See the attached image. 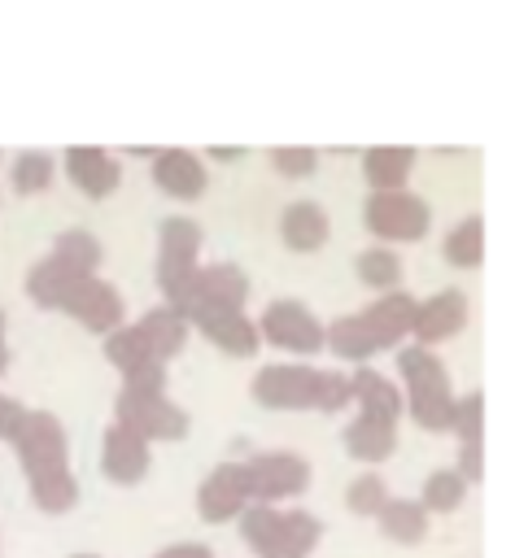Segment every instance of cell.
<instances>
[{
	"label": "cell",
	"mask_w": 515,
	"mask_h": 558,
	"mask_svg": "<svg viewBox=\"0 0 515 558\" xmlns=\"http://www.w3.org/2000/svg\"><path fill=\"white\" fill-rule=\"evenodd\" d=\"M9 445L22 462V475L31 484L35 506L44 514H65L79 506V480L70 471V445H65V427L57 414L26 410V418Z\"/></svg>",
	"instance_id": "1"
},
{
	"label": "cell",
	"mask_w": 515,
	"mask_h": 558,
	"mask_svg": "<svg viewBox=\"0 0 515 558\" xmlns=\"http://www.w3.org/2000/svg\"><path fill=\"white\" fill-rule=\"evenodd\" d=\"M253 401L266 410H323L336 414L354 405V375L319 371L301 362H275L253 375Z\"/></svg>",
	"instance_id": "2"
},
{
	"label": "cell",
	"mask_w": 515,
	"mask_h": 558,
	"mask_svg": "<svg viewBox=\"0 0 515 558\" xmlns=\"http://www.w3.org/2000/svg\"><path fill=\"white\" fill-rule=\"evenodd\" d=\"M397 371L406 384V410L423 432H454L458 397L450 392V371L428 344L397 349Z\"/></svg>",
	"instance_id": "3"
},
{
	"label": "cell",
	"mask_w": 515,
	"mask_h": 558,
	"mask_svg": "<svg viewBox=\"0 0 515 558\" xmlns=\"http://www.w3.org/2000/svg\"><path fill=\"white\" fill-rule=\"evenodd\" d=\"M240 536L253 549V558H310L319 549L323 523L310 510L249 506L240 514Z\"/></svg>",
	"instance_id": "4"
},
{
	"label": "cell",
	"mask_w": 515,
	"mask_h": 558,
	"mask_svg": "<svg viewBox=\"0 0 515 558\" xmlns=\"http://www.w3.org/2000/svg\"><path fill=\"white\" fill-rule=\"evenodd\" d=\"M113 423L131 427L148 445L153 440H183L188 427H192V418H188V410L179 401H170L166 392H144V388H118Z\"/></svg>",
	"instance_id": "5"
},
{
	"label": "cell",
	"mask_w": 515,
	"mask_h": 558,
	"mask_svg": "<svg viewBox=\"0 0 515 558\" xmlns=\"http://www.w3.org/2000/svg\"><path fill=\"white\" fill-rule=\"evenodd\" d=\"M249 471V497L253 506H275L288 497H301L310 488V462L288 449H262L244 458Z\"/></svg>",
	"instance_id": "6"
},
{
	"label": "cell",
	"mask_w": 515,
	"mask_h": 558,
	"mask_svg": "<svg viewBox=\"0 0 515 558\" xmlns=\"http://www.w3.org/2000/svg\"><path fill=\"white\" fill-rule=\"evenodd\" d=\"M258 331H262V340H271L275 349H288V353H319V349H327V327L297 296H275L262 310Z\"/></svg>",
	"instance_id": "7"
},
{
	"label": "cell",
	"mask_w": 515,
	"mask_h": 558,
	"mask_svg": "<svg viewBox=\"0 0 515 558\" xmlns=\"http://www.w3.org/2000/svg\"><path fill=\"white\" fill-rule=\"evenodd\" d=\"M362 218L375 240H419L432 222V209L423 196L397 187V192H371L362 205Z\"/></svg>",
	"instance_id": "8"
},
{
	"label": "cell",
	"mask_w": 515,
	"mask_h": 558,
	"mask_svg": "<svg viewBox=\"0 0 515 558\" xmlns=\"http://www.w3.org/2000/svg\"><path fill=\"white\" fill-rule=\"evenodd\" d=\"M253 506L244 462H218L196 488V514L205 523H231Z\"/></svg>",
	"instance_id": "9"
},
{
	"label": "cell",
	"mask_w": 515,
	"mask_h": 558,
	"mask_svg": "<svg viewBox=\"0 0 515 558\" xmlns=\"http://www.w3.org/2000/svg\"><path fill=\"white\" fill-rule=\"evenodd\" d=\"M188 323L201 327V331H205L223 353H231V357H253L258 344H262L258 323H253L244 310H231V305H205V301H196V305L188 310Z\"/></svg>",
	"instance_id": "10"
},
{
	"label": "cell",
	"mask_w": 515,
	"mask_h": 558,
	"mask_svg": "<svg viewBox=\"0 0 515 558\" xmlns=\"http://www.w3.org/2000/svg\"><path fill=\"white\" fill-rule=\"evenodd\" d=\"M65 314H74L87 331H96V336H109V331H118L122 323H127V305H122V292L109 283V279H100V275H87L83 283H79V292L65 301Z\"/></svg>",
	"instance_id": "11"
},
{
	"label": "cell",
	"mask_w": 515,
	"mask_h": 558,
	"mask_svg": "<svg viewBox=\"0 0 515 558\" xmlns=\"http://www.w3.org/2000/svg\"><path fill=\"white\" fill-rule=\"evenodd\" d=\"M467 327V296L458 288H441L432 296H423L415 305V323H410V336L415 344H441L450 336H458Z\"/></svg>",
	"instance_id": "12"
},
{
	"label": "cell",
	"mask_w": 515,
	"mask_h": 558,
	"mask_svg": "<svg viewBox=\"0 0 515 558\" xmlns=\"http://www.w3.org/2000/svg\"><path fill=\"white\" fill-rule=\"evenodd\" d=\"M148 462H153V453H148V440H144V436H135V432L122 427V423H109V427H105V440H100V471H105L113 484H122V488L140 484V480L148 475Z\"/></svg>",
	"instance_id": "13"
},
{
	"label": "cell",
	"mask_w": 515,
	"mask_h": 558,
	"mask_svg": "<svg viewBox=\"0 0 515 558\" xmlns=\"http://www.w3.org/2000/svg\"><path fill=\"white\" fill-rule=\"evenodd\" d=\"M65 174L74 179L79 192H87V196H109V192L118 187V179H122V166H118V157H113L109 148H100V144H74V148H65Z\"/></svg>",
	"instance_id": "14"
},
{
	"label": "cell",
	"mask_w": 515,
	"mask_h": 558,
	"mask_svg": "<svg viewBox=\"0 0 515 558\" xmlns=\"http://www.w3.org/2000/svg\"><path fill=\"white\" fill-rule=\"evenodd\" d=\"M153 179L175 201H196L205 192V183H209V174H205V166H201V157L192 148H157Z\"/></svg>",
	"instance_id": "15"
},
{
	"label": "cell",
	"mask_w": 515,
	"mask_h": 558,
	"mask_svg": "<svg viewBox=\"0 0 515 558\" xmlns=\"http://www.w3.org/2000/svg\"><path fill=\"white\" fill-rule=\"evenodd\" d=\"M83 279H87L83 270H74V266L61 262L57 253H48V257H39V262L26 270V296H31L35 305H44V310H65V301L79 292Z\"/></svg>",
	"instance_id": "16"
},
{
	"label": "cell",
	"mask_w": 515,
	"mask_h": 558,
	"mask_svg": "<svg viewBox=\"0 0 515 558\" xmlns=\"http://www.w3.org/2000/svg\"><path fill=\"white\" fill-rule=\"evenodd\" d=\"M279 235H284L288 248L314 253V248L327 244L332 218H327V209H323L319 201H292V205H284V214H279Z\"/></svg>",
	"instance_id": "17"
},
{
	"label": "cell",
	"mask_w": 515,
	"mask_h": 558,
	"mask_svg": "<svg viewBox=\"0 0 515 558\" xmlns=\"http://www.w3.org/2000/svg\"><path fill=\"white\" fill-rule=\"evenodd\" d=\"M415 296L410 292H402V288H393V292H380L371 305H362L358 314L371 323V331L380 336V344L384 349H393V344H402L406 336H410V323H415Z\"/></svg>",
	"instance_id": "18"
},
{
	"label": "cell",
	"mask_w": 515,
	"mask_h": 558,
	"mask_svg": "<svg viewBox=\"0 0 515 558\" xmlns=\"http://www.w3.org/2000/svg\"><path fill=\"white\" fill-rule=\"evenodd\" d=\"M345 453L358 458V462H384L393 449H397V423L393 418H380V414H362L345 427Z\"/></svg>",
	"instance_id": "19"
},
{
	"label": "cell",
	"mask_w": 515,
	"mask_h": 558,
	"mask_svg": "<svg viewBox=\"0 0 515 558\" xmlns=\"http://www.w3.org/2000/svg\"><path fill=\"white\" fill-rule=\"evenodd\" d=\"M196 301L244 310V301H249V275H244L236 262H205L201 275H196ZM196 301H192V305H196ZM192 305H188V310H192Z\"/></svg>",
	"instance_id": "20"
},
{
	"label": "cell",
	"mask_w": 515,
	"mask_h": 558,
	"mask_svg": "<svg viewBox=\"0 0 515 558\" xmlns=\"http://www.w3.org/2000/svg\"><path fill=\"white\" fill-rule=\"evenodd\" d=\"M410 166H415V148H406V144H380V148H367L362 153V174H367L371 192H397V187H406Z\"/></svg>",
	"instance_id": "21"
},
{
	"label": "cell",
	"mask_w": 515,
	"mask_h": 558,
	"mask_svg": "<svg viewBox=\"0 0 515 558\" xmlns=\"http://www.w3.org/2000/svg\"><path fill=\"white\" fill-rule=\"evenodd\" d=\"M188 314L183 310H175V305H153V310H144L140 314V331L148 336V344H153V353L161 357V362H170L183 344H188Z\"/></svg>",
	"instance_id": "22"
},
{
	"label": "cell",
	"mask_w": 515,
	"mask_h": 558,
	"mask_svg": "<svg viewBox=\"0 0 515 558\" xmlns=\"http://www.w3.org/2000/svg\"><path fill=\"white\" fill-rule=\"evenodd\" d=\"M354 405L362 410V414H380V418H402V410H406V397H402V388L393 384V379H384L380 371H371V366H358L354 371Z\"/></svg>",
	"instance_id": "23"
},
{
	"label": "cell",
	"mask_w": 515,
	"mask_h": 558,
	"mask_svg": "<svg viewBox=\"0 0 515 558\" xmlns=\"http://www.w3.org/2000/svg\"><path fill=\"white\" fill-rule=\"evenodd\" d=\"M327 349L336 357H349V362H367L371 353H380V336L371 331V323L362 314H340L336 323H327Z\"/></svg>",
	"instance_id": "24"
},
{
	"label": "cell",
	"mask_w": 515,
	"mask_h": 558,
	"mask_svg": "<svg viewBox=\"0 0 515 558\" xmlns=\"http://www.w3.org/2000/svg\"><path fill=\"white\" fill-rule=\"evenodd\" d=\"M375 523L397 545H419L428 536V510H423V501H410V497H388L384 510L375 514Z\"/></svg>",
	"instance_id": "25"
},
{
	"label": "cell",
	"mask_w": 515,
	"mask_h": 558,
	"mask_svg": "<svg viewBox=\"0 0 515 558\" xmlns=\"http://www.w3.org/2000/svg\"><path fill=\"white\" fill-rule=\"evenodd\" d=\"M105 357H109L122 375H131V371H140V366H148V362H161V357L153 353L148 336L140 331V323H122L118 331H109V336H105Z\"/></svg>",
	"instance_id": "26"
},
{
	"label": "cell",
	"mask_w": 515,
	"mask_h": 558,
	"mask_svg": "<svg viewBox=\"0 0 515 558\" xmlns=\"http://www.w3.org/2000/svg\"><path fill=\"white\" fill-rule=\"evenodd\" d=\"M441 253H445V262H450V266H463V270L480 266V262H484V222H480V214L458 218V222L445 231Z\"/></svg>",
	"instance_id": "27"
},
{
	"label": "cell",
	"mask_w": 515,
	"mask_h": 558,
	"mask_svg": "<svg viewBox=\"0 0 515 558\" xmlns=\"http://www.w3.org/2000/svg\"><path fill=\"white\" fill-rule=\"evenodd\" d=\"M157 257H179V262H196L201 257V244H205V231L188 218V214H170L161 218L157 227Z\"/></svg>",
	"instance_id": "28"
},
{
	"label": "cell",
	"mask_w": 515,
	"mask_h": 558,
	"mask_svg": "<svg viewBox=\"0 0 515 558\" xmlns=\"http://www.w3.org/2000/svg\"><path fill=\"white\" fill-rule=\"evenodd\" d=\"M354 270L367 288H380V292H393L397 279H402V257L388 248V244H367L358 257H354Z\"/></svg>",
	"instance_id": "29"
},
{
	"label": "cell",
	"mask_w": 515,
	"mask_h": 558,
	"mask_svg": "<svg viewBox=\"0 0 515 558\" xmlns=\"http://www.w3.org/2000/svg\"><path fill=\"white\" fill-rule=\"evenodd\" d=\"M463 497H467V480L458 475V466L432 471V475L423 480V493H419V501H423L428 514H450V510L463 506Z\"/></svg>",
	"instance_id": "30"
},
{
	"label": "cell",
	"mask_w": 515,
	"mask_h": 558,
	"mask_svg": "<svg viewBox=\"0 0 515 558\" xmlns=\"http://www.w3.org/2000/svg\"><path fill=\"white\" fill-rule=\"evenodd\" d=\"M52 253H57L61 262H70L74 270H83V275H96V266H100V240H96L87 227H65V231L52 240Z\"/></svg>",
	"instance_id": "31"
},
{
	"label": "cell",
	"mask_w": 515,
	"mask_h": 558,
	"mask_svg": "<svg viewBox=\"0 0 515 558\" xmlns=\"http://www.w3.org/2000/svg\"><path fill=\"white\" fill-rule=\"evenodd\" d=\"M52 157L44 153V148H26V153H17V161H13V187L17 192H44L48 183H52Z\"/></svg>",
	"instance_id": "32"
},
{
	"label": "cell",
	"mask_w": 515,
	"mask_h": 558,
	"mask_svg": "<svg viewBox=\"0 0 515 558\" xmlns=\"http://www.w3.org/2000/svg\"><path fill=\"white\" fill-rule=\"evenodd\" d=\"M384 501H388V488H384V480H380L375 471H362V475L345 488V506H349L354 514H362V519H375V514L384 510Z\"/></svg>",
	"instance_id": "33"
},
{
	"label": "cell",
	"mask_w": 515,
	"mask_h": 558,
	"mask_svg": "<svg viewBox=\"0 0 515 558\" xmlns=\"http://www.w3.org/2000/svg\"><path fill=\"white\" fill-rule=\"evenodd\" d=\"M454 436H458V445H480V436H484V397H480V392L458 397Z\"/></svg>",
	"instance_id": "34"
},
{
	"label": "cell",
	"mask_w": 515,
	"mask_h": 558,
	"mask_svg": "<svg viewBox=\"0 0 515 558\" xmlns=\"http://www.w3.org/2000/svg\"><path fill=\"white\" fill-rule=\"evenodd\" d=\"M271 166L288 179H306L319 166V153L310 144H279V148H271Z\"/></svg>",
	"instance_id": "35"
},
{
	"label": "cell",
	"mask_w": 515,
	"mask_h": 558,
	"mask_svg": "<svg viewBox=\"0 0 515 558\" xmlns=\"http://www.w3.org/2000/svg\"><path fill=\"white\" fill-rule=\"evenodd\" d=\"M122 388H144V392H166V362H148L131 375H122Z\"/></svg>",
	"instance_id": "36"
},
{
	"label": "cell",
	"mask_w": 515,
	"mask_h": 558,
	"mask_svg": "<svg viewBox=\"0 0 515 558\" xmlns=\"http://www.w3.org/2000/svg\"><path fill=\"white\" fill-rule=\"evenodd\" d=\"M22 418H26V405L0 392V440H13L17 427H22Z\"/></svg>",
	"instance_id": "37"
},
{
	"label": "cell",
	"mask_w": 515,
	"mask_h": 558,
	"mask_svg": "<svg viewBox=\"0 0 515 558\" xmlns=\"http://www.w3.org/2000/svg\"><path fill=\"white\" fill-rule=\"evenodd\" d=\"M153 558H214V554H209L205 545H188V541H183V545H166V549H157Z\"/></svg>",
	"instance_id": "38"
},
{
	"label": "cell",
	"mask_w": 515,
	"mask_h": 558,
	"mask_svg": "<svg viewBox=\"0 0 515 558\" xmlns=\"http://www.w3.org/2000/svg\"><path fill=\"white\" fill-rule=\"evenodd\" d=\"M209 157H218V161H236L240 148H209Z\"/></svg>",
	"instance_id": "39"
},
{
	"label": "cell",
	"mask_w": 515,
	"mask_h": 558,
	"mask_svg": "<svg viewBox=\"0 0 515 558\" xmlns=\"http://www.w3.org/2000/svg\"><path fill=\"white\" fill-rule=\"evenodd\" d=\"M4 371H9V349L0 344V375H4Z\"/></svg>",
	"instance_id": "40"
},
{
	"label": "cell",
	"mask_w": 515,
	"mask_h": 558,
	"mask_svg": "<svg viewBox=\"0 0 515 558\" xmlns=\"http://www.w3.org/2000/svg\"><path fill=\"white\" fill-rule=\"evenodd\" d=\"M0 344H4V310H0Z\"/></svg>",
	"instance_id": "41"
},
{
	"label": "cell",
	"mask_w": 515,
	"mask_h": 558,
	"mask_svg": "<svg viewBox=\"0 0 515 558\" xmlns=\"http://www.w3.org/2000/svg\"><path fill=\"white\" fill-rule=\"evenodd\" d=\"M74 558H96V554H74Z\"/></svg>",
	"instance_id": "42"
}]
</instances>
